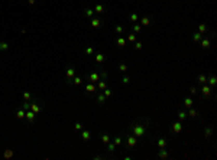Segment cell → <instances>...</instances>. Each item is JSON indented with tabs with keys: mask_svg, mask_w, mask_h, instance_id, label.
I'll return each instance as SVG.
<instances>
[{
	"mask_svg": "<svg viewBox=\"0 0 217 160\" xmlns=\"http://www.w3.org/2000/svg\"><path fill=\"white\" fill-rule=\"evenodd\" d=\"M85 91H87V94H96L97 92V87H96L93 82H88L87 85H85Z\"/></svg>",
	"mask_w": 217,
	"mask_h": 160,
	"instance_id": "17",
	"label": "cell"
},
{
	"mask_svg": "<svg viewBox=\"0 0 217 160\" xmlns=\"http://www.w3.org/2000/svg\"><path fill=\"white\" fill-rule=\"evenodd\" d=\"M133 156H125V160H132Z\"/></svg>",
	"mask_w": 217,
	"mask_h": 160,
	"instance_id": "50",
	"label": "cell"
},
{
	"mask_svg": "<svg viewBox=\"0 0 217 160\" xmlns=\"http://www.w3.org/2000/svg\"><path fill=\"white\" fill-rule=\"evenodd\" d=\"M65 75H67V79H72V78L75 77V68H74V65L67 67V72H65Z\"/></svg>",
	"mask_w": 217,
	"mask_h": 160,
	"instance_id": "11",
	"label": "cell"
},
{
	"mask_svg": "<svg viewBox=\"0 0 217 160\" xmlns=\"http://www.w3.org/2000/svg\"><path fill=\"white\" fill-rule=\"evenodd\" d=\"M153 22V17L151 16V14H143L142 17H140V25L142 26H151Z\"/></svg>",
	"mask_w": 217,
	"mask_h": 160,
	"instance_id": "6",
	"label": "cell"
},
{
	"mask_svg": "<svg viewBox=\"0 0 217 160\" xmlns=\"http://www.w3.org/2000/svg\"><path fill=\"white\" fill-rule=\"evenodd\" d=\"M122 84H125V85H127V84H130V78L129 77H122Z\"/></svg>",
	"mask_w": 217,
	"mask_h": 160,
	"instance_id": "47",
	"label": "cell"
},
{
	"mask_svg": "<svg viewBox=\"0 0 217 160\" xmlns=\"http://www.w3.org/2000/svg\"><path fill=\"white\" fill-rule=\"evenodd\" d=\"M156 146H158V149H165V147L168 146V140H166L165 137L156 139Z\"/></svg>",
	"mask_w": 217,
	"mask_h": 160,
	"instance_id": "12",
	"label": "cell"
},
{
	"mask_svg": "<svg viewBox=\"0 0 217 160\" xmlns=\"http://www.w3.org/2000/svg\"><path fill=\"white\" fill-rule=\"evenodd\" d=\"M207 82H208V85H210L211 88H214L217 85V78H216V75L214 74H211L210 77L207 78Z\"/></svg>",
	"mask_w": 217,
	"mask_h": 160,
	"instance_id": "20",
	"label": "cell"
},
{
	"mask_svg": "<svg viewBox=\"0 0 217 160\" xmlns=\"http://www.w3.org/2000/svg\"><path fill=\"white\" fill-rule=\"evenodd\" d=\"M23 100L25 101H31L32 100V94L28 92V91H26V92H23Z\"/></svg>",
	"mask_w": 217,
	"mask_h": 160,
	"instance_id": "44",
	"label": "cell"
},
{
	"mask_svg": "<svg viewBox=\"0 0 217 160\" xmlns=\"http://www.w3.org/2000/svg\"><path fill=\"white\" fill-rule=\"evenodd\" d=\"M153 126V121L148 117H139L135 121H132L130 124H127L126 133H132L138 139H151L152 133L151 128Z\"/></svg>",
	"mask_w": 217,
	"mask_h": 160,
	"instance_id": "1",
	"label": "cell"
},
{
	"mask_svg": "<svg viewBox=\"0 0 217 160\" xmlns=\"http://www.w3.org/2000/svg\"><path fill=\"white\" fill-rule=\"evenodd\" d=\"M204 84H207V75L206 74H200L197 77V85H204Z\"/></svg>",
	"mask_w": 217,
	"mask_h": 160,
	"instance_id": "19",
	"label": "cell"
},
{
	"mask_svg": "<svg viewBox=\"0 0 217 160\" xmlns=\"http://www.w3.org/2000/svg\"><path fill=\"white\" fill-rule=\"evenodd\" d=\"M93 53H94V48H93V46H87V48H85V55L91 56Z\"/></svg>",
	"mask_w": 217,
	"mask_h": 160,
	"instance_id": "43",
	"label": "cell"
},
{
	"mask_svg": "<svg viewBox=\"0 0 217 160\" xmlns=\"http://www.w3.org/2000/svg\"><path fill=\"white\" fill-rule=\"evenodd\" d=\"M44 103H42L39 98H36V97H32V100H31V110L33 111L35 114H41L42 111H44Z\"/></svg>",
	"mask_w": 217,
	"mask_h": 160,
	"instance_id": "2",
	"label": "cell"
},
{
	"mask_svg": "<svg viewBox=\"0 0 217 160\" xmlns=\"http://www.w3.org/2000/svg\"><path fill=\"white\" fill-rule=\"evenodd\" d=\"M94 95H96V101H97V104H100V105H103V104L106 103V100H107L103 92H96Z\"/></svg>",
	"mask_w": 217,
	"mask_h": 160,
	"instance_id": "13",
	"label": "cell"
},
{
	"mask_svg": "<svg viewBox=\"0 0 217 160\" xmlns=\"http://www.w3.org/2000/svg\"><path fill=\"white\" fill-rule=\"evenodd\" d=\"M188 92H190V95H197V92H198V85H191V87L188 88Z\"/></svg>",
	"mask_w": 217,
	"mask_h": 160,
	"instance_id": "32",
	"label": "cell"
},
{
	"mask_svg": "<svg viewBox=\"0 0 217 160\" xmlns=\"http://www.w3.org/2000/svg\"><path fill=\"white\" fill-rule=\"evenodd\" d=\"M210 38H213V36H210ZM210 38H208V36H206V35H204V36H203V39L200 40V43H201V48H204V49H207V48H210V46H211Z\"/></svg>",
	"mask_w": 217,
	"mask_h": 160,
	"instance_id": "10",
	"label": "cell"
},
{
	"mask_svg": "<svg viewBox=\"0 0 217 160\" xmlns=\"http://www.w3.org/2000/svg\"><path fill=\"white\" fill-rule=\"evenodd\" d=\"M35 115H36V114H35L32 110H29V111H26V115H25V118L28 120V123H29V124H32V123L35 121Z\"/></svg>",
	"mask_w": 217,
	"mask_h": 160,
	"instance_id": "18",
	"label": "cell"
},
{
	"mask_svg": "<svg viewBox=\"0 0 217 160\" xmlns=\"http://www.w3.org/2000/svg\"><path fill=\"white\" fill-rule=\"evenodd\" d=\"M129 69V67H127V63H125V62H122V63H119V71L120 72H126V71Z\"/></svg>",
	"mask_w": 217,
	"mask_h": 160,
	"instance_id": "39",
	"label": "cell"
},
{
	"mask_svg": "<svg viewBox=\"0 0 217 160\" xmlns=\"http://www.w3.org/2000/svg\"><path fill=\"white\" fill-rule=\"evenodd\" d=\"M25 115H26V111H25L23 108L21 107V108H19V110L16 111V117L19 118V120H22V118H25Z\"/></svg>",
	"mask_w": 217,
	"mask_h": 160,
	"instance_id": "31",
	"label": "cell"
},
{
	"mask_svg": "<svg viewBox=\"0 0 217 160\" xmlns=\"http://www.w3.org/2000/svg\"><path fill=\"white\" fill-rule=\"evenodd\" d=\"M22 108H23L25 111H29L31 110V101H25V103L22 104Z\"/></svg>",
	"mask_w": 217,
	"mask_h": 160,
	"instance_id": "42",
	"label": "cell"
},
{
	"mask_svg": "<svg viewBox=\"0 0 217 160\" xmlns=\"http://www.w3.org/2000/svg\"><path fill=\"white\" fill-rule=\"evenodd\" d=\"M4 159H10V157H13V150H10V149H7V150H4V154H3Z\"/></svg>",
	"mask_w": 217,
	"mask_h": 160,
	"instance_id": "38",
	"label": "cell"
},
{
	"mask_svg": "<svg viewBox=\"0 0 217 160\" xmlns=\"http://www.w3.org/2000/svg\"><path fill=\"white\" fill-rule=\"evenodd\" d=\"M81 139L84 141H88L90 139H91V131L88 130V128H83L81 130Z\"/></svg>",
	"mask_w": 217,
	"mask_h": 160,
	"instance_id": "15",
	"label": "cell"
},
{
	"mask_svg": "<svg viewBox=\"0 0 217 160\" xmlns=\"http://www.w3.org/2000/svg\"><path fill=\"white\" fill-rule=\"evenodd\" d=\"M156 157L158 159H168L169 157V150H166V147L165 149H159L158 153H156Z\"/></svg>",
	"mask_w": 217,
	"mask_h": 160,
	"instance_id": "8",
	"label": "cell"
},
{
	"mask_svg": "<svg viewBox=\"0 0 217 160\" xmlns=\"http://www.w3.org/2000/svg\"><path fill=\"white\" fill-rule=\"evenodd\" d=\"M213 133H214V127H213V126L204 127V137H206V140H210V139H213Z\"/></svg>",
	"mask_w": 217,
	"mask_h": 160,
	"instance_id": "7",
	"label": "cell"
},
{
	"mask_svg": "<svg viewBox=\"0 0 217 160\" xmlns=\"http://www.w3.org/2000/svg\"><path fill=\"white\" fill-rule=\"evenodd\" d=\"M123 30H125V29H123L122 25H116V26H114V32L117 35H123Z\"/></svg>",
	"mask_w": 217,
	"mask_h": 160,
	"instance_id": "40",
	"label": "cell"
},
{
	"mask_svg": "<svg viewBox=\"0 0 217 160\" xmlns=\"http://www.w3.org/2000/svg\"><path fill=\"white\" fill-rule=\"evenodd\" d=\"M106 150H107L108 153H112V151H114V150H116V144L113 143L112 140H110L107 144H106Z\"/></svg>",
	"mask_w": 217,
	"mask_h": 160,
	"instance_id": "27",
	"label": "cell"
},
{
	"mask_svg": "<svg viewBox=\"0 0 217 160\" xmlns=\"http://www.w3.org/2000/svg\"><path fill=\"white\" fill-rule=\"evenodd\" d=\"M84 14L88 17V19H91V17L94 16V10H93V9H90V7H87V9L84 10Z\"/></svg>",
	"mask_w": 217,
	"mask_h": 160,
	"instance_id": "34",
	"label": "cell"
},
{
	"mask_svg": "<svg viewBox=\"0 0 217 160\" xmlns=\"http://www.w3.org/2000/svg\"><path fill=\"white\" fill-rule=\"evenodd\" d=\"M130 29H132L133 33H140L142 30V25H138V23H130Z\"/></svg>",
	"mask_w": 217,
	"mask_h": 160,
	"instance_id": "25",
	"label": "cell"
},
{
	"mask_svg": "<svg viewBox=\"0 0 217 160\" xmlns=\"http://www.w3.org/2000/svg\"><path fill=\"white\" fill-rule=\"evenodd\" d=\"M110 140H112V139H110V136H108L106 131H104V133H101V141H103V144H107Z\"/></svg>",
	"mask_w": 217,
	"mask_h": 160,
	"instance_id": "33",
	"label": "cell"
},
{
	"mask_svg": "<svg viewBox=\"0 0 217 160\" xmlns=\"http://www.w3.org/2000/svg\"><path fill=\"white\" fill-rule=\"evenodd\" d=\"M83 84V78L81 77H74L72 78V85H81Z\"/></svg>",
	"mask_w": 217,
	"mask_h": 160,
	"instance_id": "37",
	"label": "cell"
},
{
	"mask_svg": "<svg viewBox=\"0 0 217 160\" xmlns=\"http://www.w3.org/2000/svg\"><path fill=\"white\" fill-rule=\"evenodd\" d=\"M29 4H31V6H33V4H35V0H29Z\"/></svg>",
	"mask_w": 217,
	"mask_h": 160,
	"instance_id": "51",
	"label": "cell"
},
{
	"mask_svg": "<svg viewBox=\"0 0 217 160\" xmlns=\"http://www.w3.org/2000/svg\"><path fill=\"white\" fill-rule=\"evenodd\" d=\"M74 128H75L77 131H81V130H83V124L80 123V121H77V123H75V126H74Z\"/></svg>",
	"mask_w": 217,
	"mask_h": 160,
	"instance_id": "46",
	"label": "cell"
},
{
	"mask_svg": "<svg viewBox=\"0 0 217 160\" xmlns=\"http://www.w3.org/2000/svg\"><path fill=\"white\" fill-rule=\"evenodd\" d=\"M177 118L182 123V121H185L187 118H188V114H187V110H180L178 113H177Z\"/></svg>",
	"mask_w": 217,
	"mask_h": 160,
	"instance_id": "14",
	"label": "cell"
},
{
	"mask_svg": "<svg viewBox=\"0 0 217 160\" xmlns=\"http://www.w3.org/2000/svg\"><path fill=\"white\" fill-rule=\"evenodd\" d=\"M187 114H188V117H191V118H197V117H198V111H197V108H194V107H190L188 111H187Z\"/></svg>",
	"mask_w": 217,
	"mask_h": 160,
	"instance_id": "22",
	"label": "cell"
},
{
	"mask_svg": "<svg viewBox=\"0 0 217 160\" xmlns=\"http://www.w3.org/2000/svg\"><path fill=\"white\" fill-rule=\"evenodd\" d=\"M126 42H127V40H126V38L122 36V35H119V36H117V39H116V45H117L119 48H125V46H126Z\"/></svg>",
	"mask_w": 217,
	"mask_h": 160,
	"instance_id": "16",
	"label": "cell"
},
{
	"mask_svg": "<svg viewBox=\"0 0 217 160\" xmlns=\"http://www.w3.org/2000/svg\"><path fill=\"white\" fill-rule=\"evenodd\" d=\"M126 147H135L138 144V137H135L132 133H126Z\"/></svg>",
	"mask_w": 217,
	"mask_h": 160,
	"instance_id": "4",
	"label": "cell"
},
{
	"mask_svg": "<svg viewBox=\"0 0 217 160\" xmlns=\"http://www.w3.org/2000/svg\"><path fill=\"white\" fill-rule=\"evenodd\" d=\"M96 61H97V63H104L106 62V56L103 55L101 52H98L97 55H96Z\"/></svg>",
	"mask_w": 217,
	"mask_h": 160,
	"instance_id": "29",
	"label": "cell"
},
{
	"mask_svg": "<svg viewBox=\"0 0 217 160\" xmlns=\"http://www.w3.org/2000/svg\"><path fill=\"white\" fill-rule=\"evenodd\" d=\"M197 32H200L201 35H206L207 32H208V27H207L206 23H198V30Z\"/></svg>",
	"mask_w": 217,
	"mask_h": 160,
	"instance_id": "26",
	"label": "cell"
},
{
	"mask_svg": "<svg viewBox=\"0 0 217 160\" xmlns=\"http://www.w3.org/2000/svg\"><path fill=\"white\" fill-rule=\"evenodd\" d=\"M181 131H182V123H181L180 120L174 121L172 126H171V128H169V133L174 134V136H177V134H180Z\"/></svg>",
	"mask_w": 217,
	"mask_h": 160,
	"instance_id": "3",
	"label": "cell"
},
{
	"mask_svg": "<svg viewBox=\"0 0 217 160\" xmlns=\"http://www.w3.org/2000/svg\"><path fill=\"white\" fill-rule=\"evenodd\" d=\"M100 25H101V20L98 19V17H91V26L94 27V29H97Z\"/></svg>",
	"mask_w": 217,
	"mask_h": 160,
	"instance_id": "28",
	"label": "cell"
},
{
	"mask_svg": "<svg viewBox=\"0 0 217 160\" xmlns=\"http://www.w3.org/2000/svg\"><path fill=\"white\" fill-rule=\"evenodd\" d=\"M123 140H125V139H123L122 136H117V137H114V139H113L112 141H113V143L116 144V146H120V144L123 143Z\"/></svg>",
	"mask_w": 217,
	"mask_h": 160,
	"instance_id": "35",
	"label": "cell"
},
{
	"mask_svg": "<svg viewBox=\"0 0 217 160\" xmlns=\"http://www.w3.org/2000/svg\"><path fill=\"white\" fill-rule=\"evenodd\" d=\"M204 35H201L200 32H194L193 35H191V39H193V42H195V43H198L201 39H203Z\"/></svg>",
	"mask_w": 217,
	"mask_h": 160,
	"instance_id": "23",
	"label": "cell"
},
{
	"mask_svg": "<svg viewBox=\"0 0 217 160\" xmlns=\"http://www.w3.org/2000/svg\"><path fill=\"white\" fill-rule=\"evenodd\" d=\"M93 159H94V160H100V159H103V156H100V154H97V156H94V157H93Z\"/></svg>",
	"mask_w": 217,
	"mask_h": 160,
	"instance_id": "49",
	"label": "cell"
},
{
	"mask_svg": "<svg viewBox=\"0 0 217 160\" xmlns=\"http://www.w3.org/2000/svg\"><path fill=\"white\" fill-rule=\"evenodd\" d=\"M129 19H130V23H136V22L139 20V14L136 13V12H132L130 16H129Z\"/></svg>",
	"mask_w": 217,
	"mask_h": 160,
	"instance_id": "30",
	"label": "cell"
},
{
	"mask_svg": "<svg viewBox=\"0 0 217 160\" xmlns=\"http://www.w3.org/2000/svg\"><path fill=\"white\" fill-rule=\"evenodd\" d=\"M0 50L2 52H7L9 50V43L7 42H0Z\"/></svg>",
	"mask_w": 217,
	"mask_h": 160,
	"instance_id": "36",
	"label": "cell"
},
{
	"mask_svg": "<svg viewBox=\"0 0 217 160\" xmlns=\"http://www.w3.org/2000/svg\"><path fill=\"white\" fill-rule=\"evenodd\" d=\"M106 88H107V82H106L104 79L97 81V91H104Z\"/></svg>",
	"mask_w": 217,
	"mask_h": 160,
	"instance_id": "24",
	"label": "cell"
},
{
	"mask_svg": "<svg viewBox=\"0 0 217 160\" xmlns=\"http://www.w3.org/2000/svg\"><path fill=\"white\" fill-rule=\"evenodd\" d=\"M106 9H107V7H106L103 3H97L93 10H94V13H97V14H103V13H106Z\"/></svg>",
	"mask_w": 217,
	"mask_h": 160,
	"instance_id": "9",
	"label": "cell"
},
{
	"mask_svg": "<svg viewBox=\"0 0 217 160\" xmlns=\"http://www.w3.org/2000/svg\"><path fill=\"white\" fill-rule=\"evenodd\" d=\"M193 104H194V100L191 97H185V98H184V101H182L184 108H190V107H193Z\"/></svg>",
	"mask_w": 217,
	"mask_h": 160,
	"instance_id": "21",
	"label": "cell"
},
{
	"mask_svg": "<svg viewBox=\"0 0 217 160\" xmlns=\"http://www.w3.org/2000/svg\"><path fill=\"white\" fill-rule=\"evenodd\" d=\"M142 48H143L142 42H135V49H136V50H140Z\"/></svg>",
	"mask_w": 217,
	"mask_h": 160,
	"instance_id": "48",
	"label": "cell"
},
{
	"mask_svg": "<svg viewBox=\"0 0 217 160\" xmlns=\"http://www.w3.org/2000/svg\"><path fill=\"white\" fill-rule=\"evenodd\" d=\"M126 40H129V42H136V33L130 32V33L127 35V38H126Z\"/></svg>",
	"mask_w": 217,
	"mask_h": 160,
	"instance_id": "41",
	"label": "cell"
},
{
	"mask_svg": "<svg viewBox=\"0 0 217 160\" xmlns=\"http://www.w3.org/2000/svg\"><path fill=\"white\" fill-rule=\"evenodd\" d=\"M103 94H104V97H106V98H108V97H112L113 91H112V90H108V88H106V90L103 91Z\"/></svg>",
	"mask_w": 217,
	"mask_h": 160,
	"instance_id": "45",
	"label": "cell"
},
{
	"mask_svg": "<svg viewBox=\"0 0 217 160\" xmlns=\"http://www.w3.org/2000/svg\"><path fill=\"white\" fill-rule=\"evenodd\" d=\"M201 94H203L204 98H210L211 95H213V90H211V87L208 85V84H204L203 88H201Z\"/></svg>",
	"mask_w": 217,
	"mask_h": 160,
	"instance_id": "5",
	"label": "cell"
}]
</instances>
